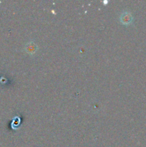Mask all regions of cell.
Returning a JSON list of instances; mask_svg holds the SVG:
<instances>
[{
  "mask_svg": "<svg viewBox=\"0 0 146 147\" xmlns=\"http://www.w3.org/2000/svg\"><path fill=\"white\" fill-rule=\"evenodd\" d=\"M25 50L27 53H29V54H34L37 51V45L34 44V42H29L25 46Z\"/></svg>",
  "mask_w": 146,
  "mask_h": 147,
  "instance_id": "7a4b0ae2",
  "label": "cell"
},
{
  "mask_svg": "<svg viewBox=\"0 0 146 147\" xmlns=\"http://www.w3.org/2000/svg\"><path fill=\"white\" fill-rule=\"evenodd\" d=\"M120 22L124 25H129L133 22V17L131 12L128 11H124L121 13L119 17Z\"/></svg>",
  "mask_w": 146,
  "mask_h": 147,
  "instance_id": "6da1fadb",
  "label": "cell"
}]
</instances>
